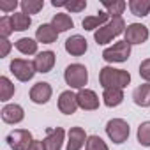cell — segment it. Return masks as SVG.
I'll return each instance as SVG.
<instances>
[{"instance_id":"obj_1","label":"cell","mask_w":150,"mask_h":150,"mask_svg":"<svg viewBox=\"0 0 150 150\" xmlns=\"http://www.w3.org/2000/svg\"><path fill=\"white\" fill-rule=\"evenodd\" d=\"M99 83L104 88H125L131 85V72L125 69H117L113 65H104L99 71Z\"/></svg>"},{"instance_id":"obj_2","label":"cell","mask_w":150,"mask_h":150,"mask_svg":"<svg viewBox=\"0 0 150 150\" xmlns=\"http://www.w3.org/2000/svg\"><path fill=\"white\" fill-rule=\"evenodd\" d=\"M125 28H127V23L124 21V18H111L104 27L94 32V41L97 42V46H106L113 42V39L122 35Z\"/></svg>"},{"instance_id":"obj_3","label":"cell","mask_w":150,"mask_h":150,"mask_svg":"<svg viewBox=\"0 0 150 150\" xmlns=\"http://www.w3.org/2000/svg\"><path fill=\"white\" fill-rule=\"evenodd\" d=\"M64 81L69 90H81L87 88L88 83V69L83 64H69L64 71Z\"/></svg>"},{"instance_id":"obj_4","label":"cell","mask_w":150,"mask_h":150,"mask_svg":"<svg viewBox=\"0 0 150 150\" xmlns=\"http://www.w3.org/2000/svg\"><path fill=\"white\" fill-rule=\"evenodd\" d=\"M131 51H132V46H131L125 39H124V41H115L111 46L104 48V51H103V60H104L108 65L124 64V62L129 60Z\"/></svg>"},{"instance_id":"obj_5","label":"cell","mask_w":150,"mask_h":150,"mask_svg":"<svg viewBox=\"0 0 150 150\" xmlns=\"http://www.w3.org/2000/svg\"><path fill=\"white\" fill-rule=\"evenodd\" d=\"M104 131H106V136L110 138V141H113L115 145L125 143L129 139V136H131V125H129V122L124 120V118H118V117L117 118H110L106 122Z\"/></svg>"},{"instance_id":"obj_6","label":"cell","mask_w":150,"mask_h":150,"mask_svg":"<svg viewBox=\"0 0 150 150\" xmlns=\"http://www.w3.org/2000/svg\"><path fill=\"white\" fill-rule=\"evenodd\" d=\"M9 71L11 74L21 83H28L32 81V78L35 76V67H34V60H27V58H13L9 64Z\"/></svg>"},{"instance_id":"obj_7","label":"cell","mask_w":150,"mask_h":150,"mask_svg":"<svg viewBox=\"0 0 150 150\" xmlns=\"http://www.w3.org/2000/svg\"><path fill=\"white\" fill-rule=\"evenodd\" d=\"M34 139L35 138L32 136V132L28 129H14L6 138L11 150H28V146L32 145Z\"/></svg>"},{"instance_id":"obj_8","label":"cell","mask_w":150,"mask_h":150,"mask_svg":"<svg viewBox=\"0 0 150 150\" xmlns=\"http://www.w3.org/2000/svg\"><path fill=\"white\" fill-rule=\"evenodd\" d=\"M124 35H125V41L131 46H138V44H143V42L148 41L150 30L143 23H129L127 28H125V32H124Z\"/></svg>"},{"instance_id":"obj_9","label":"cell","mask_w":150,"mask_h":150,"mask_svg":"<svg viewBox=\"0 0 150 150\" xmlns=\"http://www.w3.org/2000/svg\"><path fill=\"white\" fill-rule=\"evenodd\" d=\"M0 117H2V120L9 125H18L25 120V110L21 104L18 103H7L2 106V110H0Z\"/></svg>"},{"instance_id":"obj_10","label":"cell","mask_w":150,"mask_h":150,"mask_svg":"<svg viewBox=\"0 0 150 150\" xmlns=\"http://www.w3.org/2000/svg\"><path fill=\"white\" fill-rule=\"evenodd\" d=\"M51 96H53V87L48 81H37L35 85H32V88L28 92L30 101L34 104H39V106L48 104L50 99H51Z\"/></svg>"},{"instance_id":"obj_11","label":"cell","mask_w":150,"mask_h":150,"mask_svg":"<svg viewBox=\"0 0 150 150\" xmlns=\"http://www.w3.org/2000/svg\"><path fill=\"white\" fill-rule=\"evenodd\" d=\"M76 99H78V106L85 111H96L101 106V99L97 96L96 90L92 88H81L76 92Z\"/></svg>"},{"instance_id":"obj_12","label":"cell","mask_w":150,"mask_h":150,"mask_svg":"<svg viewBox=\"0 0 150 150\" xmlns=\"http://www.w3.org/2000/svg\"><path fill=\"white\" fill-rule=\"evenodd\" d=\"M57 108L60 113L64 115H74L78 111V99H76V92L72 90H64L60 92L58 99H57Z\"/></svg>"},{"instance_id":"obj_13","label":"cell","mask_w":150,"mask_h":150,"mask_svg":"<svg viewBox=\"0 0 150 150\" xmlns=\"http://www.w3.org/2000/svg\"><path fill=\"white\" fill-rule=\"evenodd\" d=\"M55 64H57V55H55V51H51V50L39 51V53L34 57V67H35V71L41 72V74L51 72L53 67H55Z\"/></svg>"},{"instance_id":"obj_14","label":"cell","mask_w":150,"mask_h":150,"mask_svg":"<svg viewBox=\"0 0 150 150\" xmlns=\"http://www.w3.org/2000/svg\"><path fill=\"white\" fill-rule=\"evenodd\" d=\"M88 134L85 132L83 127H71L67 131V141H65V150H81L87 145Z\"/></svg>"},{"instance_id":"obj_15","label":"cell","mask_w":150,"mask_h":150,"mask_svg":"<svg viewBox=\"0 0 150 150\" xmlns=\"http://www.w3.org/2000/svg\"><path fill=\"white\" fill-rule=\"evenodd\" d=\"M65 138H67V132L64 127H53V129H48L42 143H44L46 150H62L64 143L67 141Z\"/></svg>"},{"instance_id":"obj_16","label":"cell","mask_w":150,"mask_h":150,"mask_svg":"<svg viewBox=\"0 0 150 150\" xmlns=\"http://www.w3.org/2000/svg\"><path fill=\"white\" fill-rule=\"evenodd\" d=\"M64 48H65V51H67L71 57H81V55H85L87 50H88V41H87L83 35H80V34H74V35L67 37Z\"/></svg>"},{"instance_id":"obj_17","label":"cell","mask_w":150,"mask_h":150,"mask_svg":"<svg viewBox=\"0 0 150 150\" xmlns=\"http://www.w3.org/2000/svg\"><path fill=\"white\" fill-rule=\"evenodd\" d=\"M110 14L103 9V11H97L96 14H90V16H85L83 21H81V27L87 30V32H96L99 30L101 27H104L108 21H110Z\"/></svg>"},{"instance_id":"obj_18","label":"cell","mask_w":150,"mask_h":150,"mask_svg":"<svg viewBox=\"0 0 150 150\" xmlns=\"http://www.w3.org/2000/svg\"><path fill=\"white\" fill-rule=\"evenodd\" d=\"M58 35L60 34L53 28L51 23H42L35 30V41L37 42H42V44H53V42H57Z\"/></svg>"},{"instance_id":"obj_19","label":"cell","mask_w":150,"mask_h":150,"mask_svg":"<svg viewBox=\"0 0 150 150\" xmlns=\"http://www.w3.org/2000/svg\"><path fill=\"white\" fill-rule=\"evenodd\" d=\"M124 99H125V96H124L122 88H104L103 96H101V101L106 108H117L124 103Z\"/></svg>"},{"instance_id":"obj_20","label":"cell","mask_w":150,"mask_h":150,"mask_svg":"<svg viewBox=\"0 0 150 150\" xmlns=\"http://www.w3.org/2000/svg\"><path fill=\"white\" fill-rule=\"evenodd\" d=\"M132 101L139 108H150V83H143L132 90Z\"/></svg>"},{"instance_id":"obj_21","label":"cell","mask_w":150,"mask_h":150,"mask_svg":"<svg viewBox=\"0 0 150 150\" xmlns=\"http://www.w3.org/2000/svg\"><path fill=\"white\" fill-rule=\"evenodd\" d=\"M104 11L110 14V18H122L124 11L127 9L125 0H101Z\"/></svg>"},{"instance_id":"obj_22","label":"cell","mask_w":150,"mask_h":150,"mask_svg":"<svg viewBox=\"0 0 150 150\" xmlns=\"http://www.w3.org/2000/svg\"><path fill=\"white\" fill-rule=\"evenodd\" d=\"M50 23L53 25V28H55L58 34L74 28V21H72V18H71L67 13H57V14H53V18H51Z\"/></svg>"},{"instance_id":"obj_23","label":"cell","mask_w":150,"mask_h":150,"mask_svg":"<svg viewBox=\"0 0 150 150\" xmlns=\"http://www.w3.org/2000/svg\"><path fill=\"white\" fill-rule=\"evenodd\" d=\"M14 48L21 53V55H28V57H32V55H37L39 51V42L35 41V39H32V37H20L16 42H14Z\"/></svg>"},{"instance_id":"obj_24","label":"cell","mask_w":150,"mask_h":150,"mask_svg":"<svg viewBox=\"0 0 150 150\" xmlns=\"http://www.w3.org/2000/svg\"><path fill=\"white\" fill-rule=\"evenodd\" d=\"M127 7L132 16L136 18H145L150 14V0H129Z\"/></svg>"},{"instance_id":"obj_25","label":"cell","mask_w":150,"mask_h":150,"mask_svg":"<svg viewBox=\"0 0 150 150\" xmlns=\"http://www.w3.org/2000/svg\"><path fill=\"white\" fill-rule=\"evenodd\" d=\"M16 94V87L14 83L7 78V76H0V101L2 103H9Z\"/></svg>"},{"instance_id":"obj_26","label":"cell","mask_w":150,"mask_h":150,"mask_svg":"<svg viewBox=\"0 0 150 150\" xmlns=\"http://www.w3.org/2000/svg\"><path fill=\"white\" fill-rule=\"evenodd\" d=\"M11 20H13V27H14V32H25L30 28L32 25V16L25 14V13H14L11 14Z\"/></svg>"},{"instance_id":"obj_27","label":"cell","mask_w":150,"mask_h":150,"mask_svg":"<svg viewBox=\"0 0 150 150\" xmlns=\"http://www.w3.org/2000/svg\"><path fill=\"white\" fill-rule=\"evenodd\" d=\"M20 7H21V13L32 16V14H37L44 9V0H21Z\"/></svg>"},{"instance_id":"obj_28","label":"cell","mask_w":150,"mask_h":150,"mask_svg":"<svg viewBox=\"0 0 150 150\" xmlns=\"http://www.w3.org/2000/svg\"><path fill=\"white\" fill-rule=\"evenodd\" d=\"M136 139L141 146L148 148L150 146V120H145L138 125V131H136Z\"/></svg>"},{"instance_id":"obj_29","label":"cell","mask_w":150,"mask_h":150,"mask_svg":"<svg viewBox=\"0 0 150 150\" xmlns=\"http://www.w3.org/2000/svg\"><path fill=\"white\" fill-rule=\"evenodd\" d=\"M85 150H110L108 143L97 136V134H90L88 139H87V145H85Z\"/></svg>"},{"instance_id":"obj_30","label":"cell","mask_w":150,"mask_h":150,"mask_svg":"<svg viewBox=\"0 0 150 150\" xmlns=\"http://www.w3.org/2000/svg\"><path fill=\"white\" fill-rule=\"evenodd\" d=\"M14 32V27H13V20L11 16H2L0 18V37L2 39H9L11 34Z\"/></svg>"},{"instance_id":"obj_31","label":"cell","mask_w":150,"mask_h":150,"mask_svg":"<svg viewBox=\"0 0 150 150\" xmlns=\"http://www.w3.org/2000/svg\"><path fill=\"white\" fill-rule=\"evenodd\" d=\"M87 0H69L67 6H65V11L67 13H81L87 9Z\"/></svg>"},{"instance_id":"obj_32","label":"cell","mask_w":150,"mask_h":150,"mask_svg":"<svg viewBox=\"0 0 150 150\" xmlns=\"http://www.w3.org/2000/svg\"><path fill=\"white\" fill-rule=\"evenodd\" d=\"M18 6H20V2H18V0H0V11H2V13H6L7 16L14 14Z\"/></svg>"},{"instance_id":"obj_33","label":"cell","mask_w":150,"mask_h":150,"mask_svg":"<svg viewBox=\"0 0 150 150\" xmlns=\"http://www.w3.org/2000/svg\"><path fill=\"white\" fill-rule=\"evenodd\" d=\"M138 72H139V78H141L145 83H150V58L141 60Z\"/></svg>"},{"instance_id":"obj_34","label":"cell","mask_w":150,"mask_h":150,"mask_svg":"<svg viewBox=\"0 0 150 150\" xmlns=\"http://www.w3.org/2000/svg\"><path fill=\"white\" fill-rule=\"evenodd\" d=\"M13 46H14V44H13L9 39H2V37H0V58L9 57V53H11Z\"/></svg>"},{"instance_id":"obj_35","label":"cell","mask_w":150,"mask_h":150,"mask_svg":"<svg viewBox=\"0 0 150 150\" xmlns=\"http://www.w3.org/2000/svg\"><path fill=\"white\" fill-rule=\"evenodd\" d=\"M28 150H46V146H44L42 139H34L32 145L28 146Z\"/></svg>"},{"instance_id":"obj_36","label":"cell","mask_w":150,"mask_h":150,"mask_svg":"<svg viewBox=\"0 0 150 150\" xmlns=\"http://www.w3.org/2000/svg\"><path fill=\"white\" fill-rule=\"evenodd\" d=\"M69 0H51V6L53 7H65Z\"/></svg>"}]
</instances>
